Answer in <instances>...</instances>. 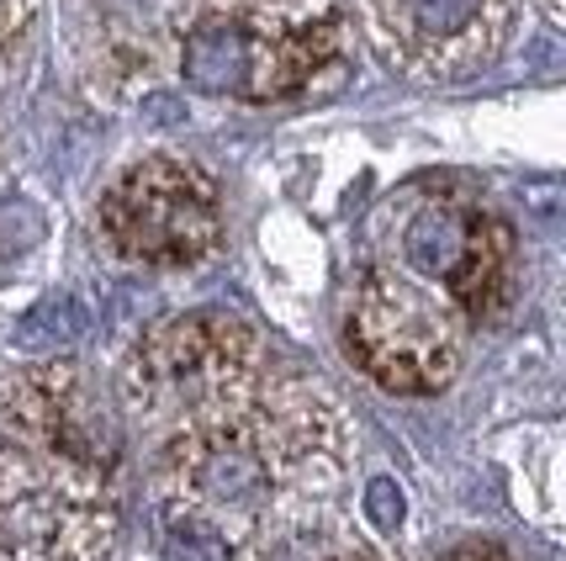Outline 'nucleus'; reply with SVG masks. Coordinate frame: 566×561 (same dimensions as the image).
Here are the masks:
<instances>
[{"instance_id": "nucleus-1", "label": "nucleus", "mask_w": 566, "mask_h": 561, "mask_svg": "<svg viewBox=\"0 0 566 561\" xmlns=\"http://www.w3.org/2000/svg\"><path fill=\"white\" fill-rule=\"evenodd\" d=\"M349 27L328 0H228L180 38V80L201 96L281 101L345 70Z\"/></svg>"}, {"instance_id": "nucleus-2", "label": "nucleus", "mask_w": 566, "mask_h": 561, "mask_svg": "<svg viewBox=\"0 0 566 561\" xmlns=\"http://www.w3.org/2000/svg\"><path fill=\"white\" fill-rule=\"evenodd\" d=\"M345 350L376 387L423 397L461 371V313L413 276L366 270L345 302Z\"/></svg>"}, {"instance_id": "nucleus-3", "label": "nucleus", "mask_w": 566, "mask_h": 561, "mask_svg": "<svg viewBox=\"0 0 566 561\" xmlns=\"http://www.w3.org/2000/svg\"><path fill=\"white\" fill-rule=\"evenodd\" d=\"M96 222L112 254L148 270H186L218 249L222 196L197 159L148 154L106 186Z\"/></svg>"}, {"instance_id": "nucleus-4", "label": "nucleus", "mask_w": 566, "mask_h": 561, "mask_svg": "<svg viewBox=\"0 0 566 561\" xmlns=\"http://www.w3.org/2000/svg\"><path fill=\"white\" fill-rule=\"evenodd\" d=\"M260 334L233 313H186L148 329L138 350L127 355L123 392L138 414L154 418H191L222 397L260 382Z\"/></svg>"}, {"instance_id": "nucleus-5", "label": "nucleus", "mask_w": 566, "mask_h": 561, "mask_svg": "<svg viewBox=\"0 0 566 561\" xmlns=\"http://www.w3.org/2000/svg\"><path fill=\"white\" fill-rule=\"evenodd\" d=\"M360 11L376 53L434 85L482 74L518 22V0H360Z\"/></svg>"}, {"instance_id": "nucleus-6", "label": "nucleus", "mask_w": 566, "mask_h": 561, "mask_svg": "<svg viewBox=\"0 0 566 561\" xmlns=\"http://www.w3.org/2000/svg\"><path fill=\"white\" fill-rule=\"evenodd\" d=\"M0 450L53 461L85 488H101L117 471L112 418L96 408L74 366H43L0 382Z\"/></svg>"}, {"instance_id": "nucleus-7", "label": "nucleus", "mask_w": 566, "mask_h": 561, "mask_svg": "<svg viewBox=\"0 0 566 561\" xmlns=\"http://www.w3.org/2000/svg\"><path fill=\"white\" fill-rule=\"evenodd\" d=\"M402 266L461 318H488L514 281V233L476 201L434 196L402 228Z\"/></svg>"}, {"instance_id": "nucleus-8", "label": "nucleus", "mask_w": 566, "mask_h": 561, "mask_svg": "<svg viewBox=\"0 0 566 561\" xmlns=\"http://www.w3.org/2000/svg\"><path fill=\"white\" fill-rule=\"evenodd\" d=\"M117 513L74 488H27L0 498V561H101Z\"/></svg>"}, {"instance_id": "nucleus-9", "label": "nucleus", "mask_w": 566, "mask_h": 561, "mask_svg": "<svg viewBox=\"0 0 566 561\" xmlns=\"http://www.w3.org/2000/svg\"><path fill=\"white\" fill-rule=\"evenodd\" d=\"M165 561H233V546L212 524H201V519H170Z\"/></svg>"}, {"instance_id": "nucleus-10", "label": "nucleus", "mask_w": 566, "mask_h": 561, "mask_svg": "<svg viewBox=\"0 0 566 561\" xmlns=\"http://www.w3.org/2000/svg\"><path fill=\"white\" fill-rule=\"evenodd\" d=\"M366 513L376 519V530H397V519H402V492H397L387 477H376L366 488Z\"/></svg>"}, {"instance_id": "nucleus-11", "label": "nucleus", "mask_w": 566, "mask_h": 561, "mask_svg": "<svg viewBox=\"0 0 566 561\" xmlns=\"http://www.w3.org/2000/svg\"><path fill=\"white\" fill-rule=\"evenodd\" d=\"M440 561H509L503 551H488V546H467V551H450V557Z\"/></svg>"}, {"instance_id": "nucleus-12", "label": "nucleus", "mask_w": 566, "mask_h": 561, "mask_svg": "<svg viewBox=\"0 0 566 561\" xmlns=\"http://www.w3.org/2000/svg\"><path fill=\"white\" fill-rule=\"evenodd\" d=\"M545 6V17H551V22H562V0H541Z\"/></svg>"}, {"instance_id": "nucleus-13", "label": "nucleus", "mask_w": 566, "mask_h": 561, "mask_svg": "<svg viewBox=\"0 0 566 561\" xmlns=\"http://www.w3.org/2000/svg\"><path fill=\"white\" fill-rule=\"evenodd\" d=\"M328 561H370V557H328Z\"/></svg>"}, {"instance_id": "nucleus-14", "label": "nucleus", "mask_w": 566, "mask_h": 561, "mask_svg": "<svg viewBox=\"0 0 566 561\" xmlns=\"http://www.w3.org/2000/svg\"><path fill=\"white\" fill-rule=\"evenodd\" d=\"M254 6H275V0H254Z\"/></svg>"}]
</instances>
